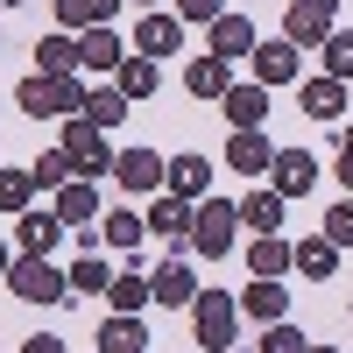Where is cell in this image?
I'll return each mask as SVG.
<instances>
[{
    "label": "cell",
    "instance_id": "1",
    "mask_svg": "<svg viewBox=\"0 0 353 353\" xmlns=\"http://www.w3.org/2000/svg\"><path fill=\"white\" fill-rule=\"evenodd\" d=\"M14 106L28 113V121H57V113H78V106H85V85H78V71H64V78L36 71V78H21Z\"/></svg>",
    "mask_w": 353,
    "mask_h": 353
},
{
    "label": "cell",
    "instance_id": "2",
    "mask_svg": "<svg viewBox=\"0 0 353 353\" xmlns=\"http://www.w3.org/2000/svg\"><path fill=\"white\" fill-rule=\"evenodd\" d=\"M8 290H14L21 304H64L71 297V276H57L50 254H14L8 261Z\"/></svg>",
    "mask_w": 353,
    "mask_h": 353
},
{
    "label": "cell",
    "instance_id": "3",
    "mask_svg": "<svg viewBox=\"0 0 353 353\" xmlns=\"http://www.w3.org/2000/svg\"><path fill=\"white\" fill-rule=\"evenodd\" d=\"M233 226H241V205H226V198H198V205H191V254L226 261Z\"/></svg>",
    "mask_w": 353,
    "mask_h": 353
},
{
    "label": "cell",
    "instance_id": "4",
    "mask_svg": "<svg viewBox=\"0 0 353 353\" xmlns=\"http://www.w3.org/2000/svg\"><path fill=\"white\" fill-rule=\"evenodd\" d=\"M233 325H241V311H233L226 290H198L191 297V339L205 353H233Z\"/></svg>",
    "mask_w": 353,
    "mask_h": 353
},
{
    "label": "cell",
    "instance_id": "5",
    "mask_svg": "<svg viewBox=\"0 0 353 353\" xmlns=\"http://www.w3.org/2000/svg\"><path fill=\"white\" fill-rule=\"evenodd\" d=\"M57 149L71 156V170H78V176H106V170H113V149H106V134H99L92 121H78V113L64 121V141H57Z\"/></svg>",
    "mask_w": 353,
    "mask_h": 353
},
{
    "label": "cell",
    "instance_id": "6",
    "mask_svg": "<svg viewBox=\"0 0 353 353\" xmlns=\"http://www.w3.org/2000/svg\"><path fill=\"white\" fill-rule=\"evenodd\" d=\"M332 14H339V0H290V8H283V36L290 43H325L332 36Z\"/></svg>",
    "mask_w": 353,
    "mask_h": 353
},
{
    "label": "cell",
    "instance_id": "7",
    "mask_svg": "<svg viewBox=\"0 0 353 353\" xmlns=\"http://www.w3.org/2000/svg\"><path fill=\"white\" fill-rule=\"evenodd\" d=\"M128 64V43L121 36H113V21H99V28H85V36H78V71H121Z\"/></svg>",
    "mask_w": 353,
    "mask_h": 353
},
{
    "label": "cell",
    "instance_id": "8",
    "mask_svg": "<svg viewBox=\"0 0 353 353\" xmlns=\"http://www.w3.org/2000/svg\"><path fill=\"white\" fill-rule=\"evenodd\" d=\"M149 233H163V248H170V254H176V248H191V198L163 191V198H156V212H149Z\"/></svg>",
    "mask_w": 353,
    "mask_h": 353
},
{
    "label": "cell",
    "instance_id": "9",
    "mask_svg": "<svg viewBox=\"0 0 353 353\" xmlns=\"http://www.w3.org/2000/svg\"><path fill=\"white\" fill-rule=\"evenodd\" d=\"M248 57H254V78H261V85H297V43H290V36L254 43Z\"/></svg>",
    "mask_w": 353,
    "mask_h": 353
},
{
    "label": "cell",
    "instance_id": "10",
    "mask_svg": "<svg viewBox=\"0 0 353 353\" xmlns=\"http://www.w3.org/2000/svg\"><path fill=\"white\" fill-rule=\"evenodd\" d=\"M269 176H276V198H304V191L318 184V156H304V149H283V156L269 163Z\"/></svg>",
    "mask_w": 353,
    "mask_h": 353
},
{
    "label": "cell",
    "instance_id": "11",
    "mask_svg": "<svg viewBox=\"0 0 353 353\" xmlns=\"http://www.w3.org/2000/svg\"><path fill=\"white\" fill-rule=\"evenodd\" d=\"M57 219H64V226H92V219H99L92 176H64V184H57Z\"/></svg>",
    "mask_w": 353,
    "mask_h": 353
},
{
    "label": "cell",
    "instance_id": "12",
    "mask_svg": "<svg viewBox=\"0 0 353 353\" xmlns=\"http://www.w3.org/2000/svg\"><path fill=\"white\" fill-rule=\"evenodd\" d=\"M134 50L141 57H176V50H184V21H176V14H141Z\"/></svg>",
    "mask_w": 353,
    "mask_h": 353
},
{
    "label": "cell",
    "instance_id": "13",
    "mask_svg": "<svg viewBox=\"0 0 353 353\" xmlns=\"http://www.w3.org/2000/svg\"><path fill=\"white\" fill-rule=\"evenodd\" d=\"M163 170H170V163H163L156 149H128V156H113V176H121L128 191H163Z\"/></svg>",
    "mask_w": 353,
    "mask_h": 353
},
{
    "label": "cell",
    "instance_id": "14",
    "mask_svg": "<svg viewBox=\"0 0 353 353\" xmlns=\"http://www.w3.org/2000/svg\"><path fill=\"white\" fill-rule=\"evenodd\" d=\"M269 163H276V149L261 141V128H241L226 141V170H248V176H269Z\"/></svg>",
    "mask_w": 353,
    "mask_h": 353
},
{
    "label": "cell",
    "instance_id": "15",
    "mask_svg": "<svg viewBox=\"0 0 353 353\" xmlns=\"http://www.w3.org/2000/svg\"><path fill=\"white\" fill-rule=\"evenodd\" d=\"M149 297H156V304H191V297H198V276H191L176 254H163V269L149 276Z\"/></svg>",
    "mask_w": 353,
    "mask_h": 353
},
{
    "label": "cell",
    "instance_id": "16",
    "mask_svg": "<svg viewBox=\"0 0 353 353\" xmlns=\"http://www.w3.org/2000/svg\"><path fill=\"white\" fill-rule=\"evenodd\" d=\"M261 36H254V21L248 14H212V57H226V64H233V57H248Z\"/></svg>",
    "mask_w": 353,
    "mask_h": 353
},
{
    "label": "cell",
    "instance_id": "17",
    "mask_svg": "<svg viewBox=\"0 0 353 353\" xmlns=\"http://www.w3.org/2000/svg\"><path fill=\"white\" fill-rule=\"evenodd\" d=\"M226 121L233 128H261V113H269V85H226Z\"/></svg>",
    "mask_w": 353,
    "mask_h": 353
},
{
    "label": "cell",
    "instance_id": "18",
    "mask_svg": "<svg viewBox=\"0 0 353 353\" xmlns=\"http://www.w3.org/2000/svg\"><path fill=\"white\" fill-rule=\"evenodd\" d=\"M128 92H121V85H99V92H85V106H78V121H92V128H121L128 121Z\"/></svg>",
    "mask_w": 353,
    "mask_h": 353
},
{
    "label": "cell",
    "instance_id": "19",
    "mask_svg": "<svg viewBox=\"0 0 353 353\" xmlns=\"http://www.w3.org/2000/svg\"><path fill=\"white\" fill-rule=\"evenodd\" d=\"M163 176H170V191H176V198H191V205L212 191V163H205V156H176Z\"/></svg>",
    "mask_w": 353,
    "mask_h": 353
},
{
    "label": "cell",
    "instance_id": "20",
    "mask_svg": "<svg viewBox=\"0 0 353 353\" xmlns=\"http://www.w3.org/2000/svg\"><path fill=\"white\" fill-rule=\"evenodd\" d=\"M57 233H64V219H57V205H50V212H21L14 241H21V254H50V248H57Z\"/></svg>",
    "mask_w": 353,
    "mask_h": 353
},
{
    "label": "cell",
    "instance_id": "21",
    "mask_svg": "<svg viewBox=\"0 0 353 353\" xmlns=\"http://www.w3.org/2000/svg\"><path fill=\"white\" fill-rule=\"evenodd\" d=\"M141 346H149V332H141L134 311H113L106 325H99V353H141Z\"/></svg>",
    "mask_w": 353,
    "mask_h": 353
},
{
    "label": "cell",
    "instance_id": "22",
    "mask_svg": "<svg viewBox=\"0 0 353 353\" xmlns=\"http://www.w3.org/2000/svg\"><path fill=\"white\" fill-rule=\"evenodd\" d=\"M113 8H121V0H57V28H71V36H85V28L113 21Z\"/></svg>",
    "mask_w": 353,
    "mask_h": 353
},
{
    "label": "cell",
    "instance_id": "23",
    "mask_svg": "<svg viewBox=\"0 0 353 353\" xmlns=\"http://www.w3.org/2000/svg\"><path fill=\"white\" fill-rule=\"evenodd\" d=\"M36 64H43L50 78H64V71H78V36H71V28H50V36L36 43Z\"/></svg>",
    "mask_w": 353,
    "mask_h": 353
},
{
    "label": "cell",
    "instance_id": "24",
    "mask_svg": "<svg viewBox=\"0 0 353 353\" xmlns=\"http://www.w3.org/2000/svg\"><path fill=\"white\" fill-rule=\"evenodd\" d=\"M304 113L311 121H339L346 113V78H311L304 85Z\"/></svg>",
    "mask_w": 353,
    "mask_h": 353
},
{
    "label": "cell",
    "instance_id": "25",
    "mask_svg": "<svg viewBox=\"0 0 353 353\" xmlns=\"http://www.w3.org/2000/svg\"><path fill=\"white\" fill-rule=\"evenodd\" d=\"M226 85H233V78H226V57H198V64L184 71V92H191V99H219Z\"/></svg>",
    "mask_w": 353,
    "mask_h": 353
},
{
    "label": "cell",
    "instance_id": "26",
    "mask_svg": "<svg viewBox=\"0 0 353 353\" xmlns=\"http://www.w3.org/2000/svg\"><path fill=\"white\" fill-rule=\"evenodd\" d=\"M290 269H304V276H332V269H339V248L325 241V233H318V241H297V248H290Z\"/></svg>",
    "mask_w": 353,
    "mask_h": 353
},
{
    "label": "cell",
    "instance_id": "27",
    "mask_svg": "<svg viewBox=\"0 0 353 353\" xmlns=\"http://www.w3.org/2000/svg\"><path fill=\"white\" fill-rule=\"evenodd\" d=\"M141 233H149V219H134V212H121V205H113V212L99 219V241H113L121 254H134V248H141Z\"/></svg>",
    "mask_w": 353,
    "mask_h": 353
},
{
    "label": "cell",
    "instance_id": "28",
    "mask_svg": "<svg viewBox=\"0 0 353 353\" xmlns=\"http://www.w3.org/2000/svg\"><path fill=\"white\" fill-rule=\"evenodd\" d=\"M248 311L261 318V325H276V318H290V290H283L276 276H261V283L248 290Z\"/></svg>",
    "mask_w": 353,
    "mask_h": 353
},
{
    "label": "cell",
    "instance_id": "29",
    "mask_svg": "<svg viewBox=\"0 0 353 353\" xmlns=\"http://www.w3.org/2000/svg\"><path fill=\"white\" fill-rule=\"evenodd\" d=\"M248 269L254 276H283L290 269V241H283V233H261V241L248 248Z\"/></svg>",
    "mask_w": 353,
    "mask_h": 353
},
{
    "label": "cell",
    "instance_id": "30",
    "mask_svg": "<svg viewBox=\"0 0 353 353\" xmlns=\"http://www.w3.org/2000/svg\"><path fill=\"white\" fill-rule=\"evenodd\" d=\"M241 226L283 233V198H276V191H254V198H241Z\"/></svg>",
    "mask_w": 353,
    "mask_h": 353
},
{
    "label": "cell",
    "instance_id": "31",
    "mask_svg": "<svg viewBox=\"0 0 353 353\" xmlns=\"http://www.w3.org/2000/svg\"><path fill=\"white\" fill-rule=\"evenodd\" d=\"M113 85H121L128 99H149L156 92V57H128V64L113 71Z\"/></svg>",
    "mask_w": 353,
    "mask_h": 353
},
{
    "label": "cell",
    "instance_id": "32",
    "mask_svg": "<svg viewBox=\"0 0 353 353\" xmlns=\"http://www.w3.org/2000/svg\"><path fill=\"white\" fill-rule=\"evenodd\" d=\"M106 297H113V311H141V304H149V276H141V269L113 276V283H106Z\"/></svg>",
    "mask_w": 353,
    "mask_h": 353
},
{
    "label": "cell",
    "instance_id": "33",
    "mask_svg": "<svg viewBox=\"0 0 353 353\" xmlns=\"http://www.w3.org/2000/svg\"><path fill=\"white\" fill-rule=\"evenodd\" d=\"M28 198H36V176L28 170H0V212H28Z\"/></svg>",
    "mask_w": 353,
    "mask_h": 353
},
{
    "label": "cell",
    "instance_id": "34",
    "mask_svg": "<svg viewBox=\"0 0 353 353\" xmlns=\"http://www.w3.org/2000/svg\"><path fill=\"white\" fill-rule=\"evenodd\" d=\"M318 50H325V78H353V28H332Z\"/></svg>",
    "mask_w": 353,
    "mask_h": 353
},
{
    "label": "cell",
    "instance_id": "35",
    "mask_svg": "<svg viewBox=\"0 0 353 353\" xmlns=\"http://www.w3.org/2000/svg\"><path fill=\"white\" fill-rule=\"evenodd\" d=\"M106 283H113V269L99 261V248H92V254H78V269H71V290H85V297H92V290H106Z\"/></svg>",
    "mask_w": 353,
    "mask_h": 353
},
{
    "label": "cell",
    "instance_id": "36",
    "mask_svg": "<svg viewBox=\"0 0 353 353\" xmlns=\"http://www.w3.org/2000/svg\"><path fill=\"white\" fill-rule=\"evenodd\" d=\"M28 176H36V191H57V184H64V176H78V170H71V156H64V149H50Z\"/></svg>",
    "mask_w": 353,
    "mask_h": 353
},
{
    "label": "cell",
    "instance_id": "37",
    "mask_svg": "<svg viewBox=\"0 0 353 353\" xmlns=\"http://www.w3.org/2000/svg\"><path fill=\"white\" fill-rule=\"evenodd\" d=\"M261 353H311V339L290 325V318H276V325H269V339H261Z\"/></svg>",
    "mask_w": 353,
    "mask_h": 353
},
{
    "label": "cell",
    "instance_id": "38",
    "mask_svg": "<svg viewBox=\"0 0 353 353\" xmlns=\"http://www.w3.org/2000/svg\"><path fill=\"white\" fill-rule=\"evenodd\" d=\"M318 233H325L332 248H353V205H332V212H325V226H318Z\"/></svg>",
    "mask_w": 353,
    "mask_h": 353
},
{
    "label": "cell",
    "instance_id": "39",
    "mask_svg": "<svg viewBox=\"0 0 353 353\" xmlns=\"http://www.w3.org/2000/svg\"><path fill=\"white\" fill-rule=\"evenodd\" d=\"M219 0H176V21H212Z\"/></svg>",
    "mask_w": 353,
    "mask_h": 353
},
{
    "label": "cell",
    "instance_id": "40",
    "mask_svg": "<svg viewBox=\"0 0 353 353\" xmlns=\"http://www.w3.org/2000/svg\"><path fill=\"white\" fill-rule=\"evenodd\" d=\"M21 353H64V339H50V332H36V339H28Z\"/></svg>",
    "mask_w": 353,
    "mask_h": 353
},
{
    "label": "cell",
    "instance_id": "41",
    "mask_svg": "<svg viewBox=\"0 0 353 353\" xmlns=\"http://www.w3.org/2000/svg\"><path fill=\"white\" fill-rule=\"evenodd\" d=\"M339 184H346V191H353V156H346V163H339Z\"/></svg>",
    "mask_w": 353,
    "mask_h": 353
},
{
    "label": "cell",
    "instance_id": "42",
    "mask_svg": "<svg viewBox=\"0 0 353 353\" xmlns=\"http://www.w3.org/2000/svg\"><path fill=\"white\" fill-rule=\"evenodd\" d=\"M8 261H14V254H8V248H0V276H8Z\"/></svg>",
    "mask_w": 353,
    "mask_h": 353
},
{
    "label": "cell",
    "instance_id": "43",
    "mask_svg": "<svg viewBox=\"0 0 353 353\" xmlns=\"http://www.w3.org/2000/svg\"><path fill=\"white\" fill-rule=\"evenodd\" d=\"M311 353H339V346H318V339H311Z\"/></svg>",
    "mask_w": 353,
    "mask_h": 353
},
{
    "label": "cell",
    "instance_id": "44",
    "mask_svg": "<svg viewBox=\"0 0 353 353\" xmlns=\"http://www.w3.org/2000/svg\"><path fill=\"white\" fill-rule=\"evenodd\" d=\"M346 156H353V121H346Z\"/></svg>",
    "mask_w": 353,
    "mask_h": 353
},
{
    "label": "cell",
    "instance_id": "45",
    "mask_svg": "<svg viewBox=\"0 0 353 353\" xmlns=\"http://www.w3.org/2000/svg\"><path fill=\"white\" fill-rule=\"evenodd\" d=\"M0 8H21V0H0Z\"/></svg>",
    "mask_w": 353,
    "mask_h": 353
}]
</instances>
